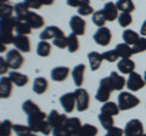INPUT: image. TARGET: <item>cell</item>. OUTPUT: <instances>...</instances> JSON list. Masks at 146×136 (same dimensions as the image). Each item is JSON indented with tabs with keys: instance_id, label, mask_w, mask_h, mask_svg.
<instances>
[{
	"instance_id": "cell-21",
	"label": "cell",
	"mask_w": 146,
	"mask_h": 136,
	"mask_svg": "<svg viewBox=\"0 0 146 136\" xmlns=\"http://www.w3.org/2000/svg\"><path fill=\"white\" fill-rule=\"evenodd\" d=\"M67 119H68V117L66 114H60L56 110H54L48 114V119L46 120L49 121L50 125H51L52 129H54V128H56V126L63 124Z\"/></svg>"
},
{
	"instance_id": "cell-37",
	"label": "cell",
	"mask_w": 146,
	"mask_h": 136,
	"mask_svg": "<svg viewBox=\"0 0 146 136\" xmlns=\"http://www.w3.org/2000/svg\"><path fill=\"white\" fill-rule=\"evenodd\" d=\"M13 131V124L11 120L5 119L0 123V136H11Z\"/></svg>"
},
{
	"instance_id": "cell-25",
	"label": "cell",
	"mask_w": 146,
	"mask_h": 136,
	"mask_svg": "<svg viewBox=\"0 0 146 136\" xmlns=\"http://www.w3.org/2000/svg\"><path fill=\"white\" fill-rule=\"evenodd\" d=\"M119 106H118V103H115L112 101H107L105 102L102 107H101V112L100 113H104V114H108V116H118L119 114Z\"/></svg>"
},
{
	"instance_id": "cell-7",
	"label": "cell",
	"mask_w": 146,
	"mask_h": 136,
	"mask_svg": "<svg viewBox=\"0 0 146 136\" xmlns=\"http://www.w3.org/2000/svg\"><path fill=\"white\" fill-rule=\"evenodd\" d=\"M144 124L139 119H131L124 126V136H143Z\"/></svg>"
},
{
	"instance_id": "cell-3",
	"label": "cell",
	"mask_w": 146,
	"mask_h": 136,
	"mask_svg": "<svg viewBox=\"0 0 146 136\" xmlns=\"http://www.w3.org/2000/svg\"><path fill=\"white\" fill-rule=\"evenodd\" d=\"M140 103V100L129 91H122L118 95V106L121 111H128L131 108L138 107Z\"/></svg>"
},
{
	"instance_id": "cell-48",
	"label": "cell",
	"mask_w": 146,
	"mask_h": 136,
	"mask_svg": "<svg viewBox=\"0 0 146 136\" xmlns=\"http://www.w3.org/2000/svg\"><path fill=\"white\" fill-rule=\"evenodd\" d=\"M106 136H124V129L117 128V126H113L112 129L107 130Z\"/></svg>"
},
{
	"instance_id": "cell-12",
	"label": "cell",
	"mask_w": 146,
	"mask_h": 136,
	"mask_svg": "<svg viewBox=\"0 0 146 136\" xmlns=\"http://www.w3.org/2000/svg\"><path fill=\"white\" fill-rule=\"evenodd\" d=\"M60 103L66 113H72L77 108L74 92H66L60 97Z\"/></svg>"
},
{
	"instance_id": "cell-15",
	"label": "cell",
	"mask_w": 146,
	"mask_h": 136,
	"mask_svg": "<svg viewBox=\"0 0 146 136\" xmlns=\"http://www.w3.org/2000/svg\"><path fill=\"white\" fill-rule=\"evenodd\" d=\"M23 21H26L27 23L31 26L32 29H40V28H43L45 24V20L43 17L40 16L39 13L33 12V11H31L28 13V16H27Z\"/></svg>"
},
{
	"instance_id": "cell-22",
	"label": "cell",
	"mask_w": 146,
	"mask_h": 136,
	"mask_svg": "<svg viewBox=\"0 0 146 136\" xmlns=\"http://www.w3.org/2000/svg\"><path fill=\"white\" fill-rule=\"evenodd\" d=\"M9 78H10L12 83L18 88H22V86H25V85L28 84V77L23 73H21V72H17V71L10 72Z\"/></svg>"
},
{
	"instance_id": "cell-34",
	"label": "cell",
	"mask_w": 146,
	"mask_h": 136,
	"mask_svg": "<svg viewBox=\"0 0 146 136\" xmlns=\"http://www.w3.org/2000/svg\"><path fill=\"white\" fill-rule=\"evenodd\" d=\"M99 133L98 128L93 124H83L77 136H96Z\"/></svg>"
},
{
	"instance_id": "cell-46",
	"label": "cell",
	"mask_w": 146,
	"mask_h": 136,
	"mask_svg": "<svg viewBox=\"0 0 146 136\" xmlns=\"http://www.w3.org/2000/svg\"><path fill=\"white\" fill-rule=\"evenodd\" d=\"M23 3L26 4L29 10H39V9L43 6L40 0H25Z\"/></svg>"
},
{
	"instance_id": "cell-52",
	"label": "cell",
	"mask_w": 146,
	"mask_h": 136,
	"mask_svg": "<svg viewBox=\"0 0 146 136\" xmlns=\"http://www.w3.org/2000/svg\"><path fill=\"white\" fill-rule=\"evenodd\" d=\"M9 0H0V4H6Z\"/></svg>"
},
{
	"instance_id": "cell-27",
	"label": "cell",
	"mask_w": 146,
	"mask_h": 136,
	"mask_svg": "<svg viewBox=\"0 0 146 136\" xmlns=\"http://www.w3.org/2000/svg\"><path fill=\"white\" fill-rule=\"evenodd\" d=\"M140 38H141L140 34L136 33V32H134V30H131V29H125L122 34L123 42H124L125 44H128V45H130V46H133Z\"/></svg>"
},
{
	"instance_id": "cell-53",
	"label": "cell",
	"mask_w": 146,
	"mask_h": 136,
	"mask_svg": "<svg viewBox=\"0 0 146 136\" xmlns=\"http://www.w3.org/2000/svg\"><path fill=\"white\" fill-rule=\"evenodd\" d=\"M144 79H145V83H146V71H145V74H144Z\"/></svg>"
},
{
	"instance_id": "cell-14",
	"label": "cell",
	"mask_w": 146,
	"mask_h": 136,
	"mask_svg": "<svg viewBox=\"0 0 146 136\" xmlns=\"http://www.w3.org/2000/svg\"><path fill=\"white\" fill-rule=\"evenodd\" d=\"M70 68L68 67H65V66H57L51 69L50 72V77H51V79L54 81H57V83H60V81H65L67 79L68 74H70Z\"/></svg>"
},
{
	"instance_id": "cell-45",
	"label": "cell",
	"mask_w": 146,
	"mask_h": 136,
	"mask_svg": "<svg viewBox=\"0 0 146 136\" xmlns=\"http://www.w3.org/2000/svg\"><path fill=\"white\" fill-rule=\"evenodd\" d=\"M95 11H94V9L93 6L90 5V4H88V5H84V6H82L78 9V15L79 16H90V15H94Z\"/></svg>"
},
{
	"instance_id": "cell-30",
	"label": "cell",
	"mask_w": 146,
	"mask_h": 136,
	"mask_svg": "<svg viewBox=\"0 0 146 136\" xmlns=\"http://www.w3.org/2000/svg\"><path fill=\"white\" fill-rule=\"evenodd\" d=\"M15 32L17 35H28L32 33V28L31 26L23 20H18L16 21V27H15Z\"/></svg>"
},
{
	"instance_id": "cell-38",
	"label": "cell",
	"mask_w": 146,
	"mask_h": 136,
	"mask_svg": "<svg viewBox=\"0 0 146 136\" xmlns=\"http://www.w3.org/2000/svg\"><path fill=\"white\" fill-rule=\"evenodd\" d=\"M13 133L16 136H29L33 134V131L28 125H22V124H13Z\"/></svg>"
},
{
	"instance_id": "cell-9",
	"label": "cell",
	"mask_w": 146,
	"mask_h": 136,
	"mask_svg": "<svg viewBox=\"0 0 146 136\" xmlns=\"http://www.w3.org/2000/svg\"><path fill=\"white\" fill-rule=\"evenodd\" d=\"M93 38L95 40V43L98 45H100V46H107L112 40L111 29L107 28V27H101V28H99L96 32H95Z\"/></svg>"
},
{
	"instance_id": "cell-43",
	"label": "cell",
	"mask_w": 146,
	"mask_h": 136,
	"mask_svg": "<svg viewBox=\"0 0 146 136\" xmlns=\"http://www.w3.org/2000/svg\"><path fill=\"white\" fill-rule=\"evenodd\" d=\"M102 57H104V60H106L107 62H116L118 58H119L116 50H108V51H105L102 53Z\"/></svg>"
},
{
	"instance_id": "cell-56",
	"label": "cell",
	"mask_w": 146,
	"mask_h": 136,
	"mask_svg": "<svg viewBox=\"0 0 146 136\" xmlns=\"http://www.w3.org/2000/svg\"><path fill=\"white\" fill-rule=\"evenodd\" d=\"M105 136H106V135H105Z\"/></svg>"
},
{
	"instance_id": "cell-26",
	"label": "cell",
	"mask_w": 146,
	"mask_h": 136,
	"mask_svg": "<svg viewBox=\"0 0 146 136\" xmlns=\"http://www.w3.org/2000/svg\"><path fill=\"white\" fill-rule=\"evenodd\" d=\"M115 50L117 51V53H118V56H119V58H130L131 56L134 55L133 48H131L130 45L125 44V43L118 44L117 46L115 48Z\"/></svg>"
},
{
	"instance_id": "cell-29",
	"label": "cell",
	"mask_w": 146,
	"mask_h": 136,
	"mask_svg": "<svg viewBox=\"0 0 146 136\" xmlns=\"http://www.w3.org/2000/svg\"><path fill=\"white\" fill-rule=\"evenodd\" d=\"M67 126H68V130H70V134L71 136H77L79 133V130L82 128V123H80V119L79 118H68V121H67Z\"/></svg>"
},
{
	"instance_id": "cell-40",
	"label": "cell",
	"mask_w": 146,
	"mask_h": 136,
	"mask_svg": "<svg viewBox=\"0 0 146 136\" xmlns=\"http://www.w3.org/2000/svg\"><path fill=\"white\" fill-rule=\"evenodd\" d=\"M15 12V7L10 5L9 3L6 4H0V17L1 18H9L12 17V13Z\"/></svg>"
},
{
	"instance_id": "cell-50",
	"label": "cell",
	"mask_w": 146,
	"mask_h": 136,
	"mask_svg": "<svg viewBox=\"0 0 146 136\" xmlns=\"http://www.w3.org/2000/svg\"><path fill=\"white\" fill-rule=\"evenodd\" d=\"M140 34L146 38V20L143 22V24H141V27H140Z\"/></svg>"
},
{
	"instance_id": "cell-8",
	"label": "cell",
	"mask_w": 146,
	"mask_h": 136,
	"mask_svg": "<svg viewBox=\"0 0 146 136\" xmlns=\"http://www.w3.org/2000/svg\"><path fill=\"white\" fill-rule=\"evenodd\" d=\"M146 85L145 83V79L144 77H141L139 73L136 72H133L128 75V79H127V88L130 90L131 92H135V91H139Z\"/></svg>"
},
{
	"instance_id": "cell-42",
	"label": "cell",
	"mask_w": 146,
	"mask_h": 136,
	"mask_svg": "<svg viewBox=\"0 0 146 136\" xmlns=\"http://www.w3.org/2000/svg\"><path fill=\"white\" fill-rule=\"evenodd\" d=\"M131 48H133L134 55H135V53L145 52V51H146V38H145V37H141Z\"/></svg>"
},
{
	"instance_id": "cell-35",
	"label": "cell",
	"mask_w": 146,
	"mask_h": 136,
	"mask_svg": "<svg viewBox=\"0 0 146 136\" xmlns=\"http://www.w3.org/2000/svg\"><path fill=\"white\" fill-rule=\"evenodd\" d=\"M99 121H100V124L102 125V128L106 129V130H110L115 126V119H113L112 116H108V114L100 113L99 114Z\"/></svg>"
},
{
	"instance_id": "cell-18",
	"label": "cell",
	"mask_w": 146,
	"mask_h": 136,
	"mask_svg": "<svg viewBox=\"0 0 146 136\" xmlns=\"http://www.w3.org/2000/svg\"><path fill=\"white\" fill-rule=\"evenodd\" d=\"M12 85L13 83L9 77H1L0 78V97L9 98L12 94Z\"/></svg>"
},
{
	"instance_id": "cell-23",
	"label": "cell",
	"mask_w": 146,
	"mask_h": 136,
	"mask_svg": "<svg viewBox=\"0 0 146 136\" xmlns=\"http://www.w3.org/2000/svg\"><path fill=\"white\" fill-rule=\"evenodd\" d=\"M88 60H89V66L91 68V71H98L100 66L102 65L104 57H102V53H100L98 51H91L88 53Z\"/></svg>"
},
{
	"instance_id": "cell-44",
	"label": "cell",
	"mask_w": 146,
	"mask_h": 136,
	"mask_svg": "<svg viewBox=\"0 0 146 136\" xmlns=\"http://www.w3.org/2000/svg\"><path fill=\"white\" fill-rule=\"evenodd\" d=\"M52 44H54V46H56L58 49H65L68 45V38L66 37V35L60 37V38H56V39L52 40Z\"/></svg>"
},
{
	"instance_id": "cell-24",
	"label": "cell",
	"mask_w": 146,
	"mask_h": 136,
	"mask_svg": "<svg viewBox=\"0 0 146 136\" xmlns=\"http://www.w3.org/2000/svg\"><path fill=\"white\" fill-rule=\"evenodd\" d=\"M48 88H49V83H48V80L45 78H43V77H38V78L34 79L33 91L36 95H43L44 92H46Z\"/></svg>"
},
{
	"instance_id": "cell-16",
	"label": "cell",
	"mask_w": 146,
	"mask_h": 136,
	"mask_svg": "<svg viewBox=\"0 0 146 136\" xmlns=\"http://www.w3.org/2000/svg\"><path fill=\"white\" fill-rule=\"evenodd\" d=\"M13 46L21 52L31 51V40L27 35H16L13 39Z\"/></svg>"
},
{
	"instance_id": "cell-4",
	"label": "cell",
	"mask_w": 146,
	"mask_h": 136,
	"mask_svg": "<svg viewBox=\"0 0 146 136\" xmlns=\"http://www.w3.org/2000/svg\"><path fill=\"white\" fill-rule=\"evenodd\" d=\"M5 60L7 62L9 67H10L11 69H13V71L20 69V68L23 66V63H25L23 55H22V52L18 51L17 49L9 50L6 56H5Z\"/></svg>"
},
{
	"instance_id": "cell-11",
	"label": "cell",
	"mask_w": 146,
	"mask_h": 136,
	"mask_svg": "<svg viewBox=\"0 0 146 136\" xmlns=\"http://www.w3.org/2000/svg\"><path fill=\"white\" fill-rule=\"evenodd\" d=\"M65 33L61 28H58L56 26H48L45 27L44 30H42V33L39 34V38L40 40H50V39H56V38H60L63 37Z\"/></svg>"
},
{
	"instance_id": "cell-32",
	"label": "cell",
	"mask_w": 146,
	"mask_h": 136,
	"mask_svg": "<svg viewBox=\"0 0 146 136\" xmlns=\"http://www.w3.org/2000/svg\"><path fill=\"white\" fill-rule=\"evenodd\" d=\"M117 9L121 12H133L135 10V5L133 0H117Z\"/></svg>"
},
{
	"instance_id": "cell-17",
	"label": "cell",
	"mask_w": 146,
	"mask_h": 136,
	"mask_svg": "<svg viewBox=\"0 0 146 136\" xmlns=\"http://www.w3.org/2000/svg\"><path fill=\"white\" fill-rule=\"evenodd\" d=\"M102 11L105 13V17L108 22H113L115 20H118V16H119V10L117 9V5L112 1H108L105 4V6L102 9Z\"/></svg>"
},
{
	"instance_id": "cell-31",
	"label": "cell",
	"mask_w": 146,
	"mask_h": 136,
	"mask_svg": "<svg viewBox=\"0 0 146 136\" xmlns=\"http://www.w3.org/2000/svg\"><path fill=\"white\" fill-rule=\"evenodd\" d=\"M22 110H23V112H25L28 117L40 112L39 106L36 105V103H34L33 101H32V100H26V101L22 103Z\"/></svg>"
},
{
	"instance_id": "cell-47",
	"label": "cell",
	"mask_w": 146,
	"mask_h": 136,
	"mask_svg": "<svg viewBox=\"0 0 146 136\" xmlns=\"http://www.w3.org/2000/svg\"><path fill=\"white\" fill-rule=\"evenodd\" d=\"M67 1V5L71 6V7H82L84 5H88L90 4V0H66Z\"/></svg>"
},
{
	"instance_id": "cell-28",
	"label": "cell",
	"mask_w": 146,
	"mask_h": 136,
	"mask_svg": "<svg viewBox=\"0 0 146 136\" xmlns=\"http://www.w3.org/2000/svg\"><path fill=\"white\" fill-rule=\"evenodd\" d=\"M51 53V44L46 40H40L36 45V55L40 57H48Z\"/></svg>"
},
{
	"instance_id": "cell-54",
	"label": "cell",
	"mask_w": 146,
	"mask_h": 136,
	"mask_svg": "<svg viewBox=\"0 0 146 136\" xmlns=\"http://www.w3.org/2000/svg\"><path fill=\"white\" fill-rule=\"evenodd\" d=\"M29 136H36V135H35V134H34V133H33V134H31V135H29Z\"/></svg>"
},
{
	"instance_id": "cell-2",
	"label": "cell",
	"mask_w": 146,
	"mask_h": 136,
	"mask_svg": "<svg viewBox=\"0 0 146 136\" xmlns=\"http://www.w3.org/2000/svg\"><path fill=\"white\" fill-rule=\"evenodd\" d=\"M112 91H113V88H112L111 80H110V77H105V78L100 80L99 89H98L96 94H95V98H96V101L105 103L111 97Z\"/></svg>"
},
{
	"instance_id": "cell-49",
	"label": "cell",
	"mask_w": 146,
	"mask_h": 136,
	"mask_svg": "<svg viewBox=\"0 0 146 136\" xmlns=\"http://www.w3.org/2000/svg\"><path fill=\"white\" fill-rule=\"evenodd\" d=\"M9 68H10V67H9L6 60L4 57H0V73H1L3 77H4V74H5V73H7Z\"/></svg>"
},
{
	"instance_id": "cell-51",
	"label": "cell",
	"mask_w": 146,
	"mask_h": 136,
	"mask_svg": "<svg viewBox=\"0 0 146 136\" xmlns=\"http://www.w3.org/2000/svg\"><path fill=\"white\" fill-rule=\"evenodd\" d=\"M40 1H42V4H43V5L50 6V5H52V4H54V1H55V0H40Z\"/></svg>"
},
{
	"instance_id": "cell-36",
	"label": "cell",
	"mask_w": 146,
	"mask_h": 136,
	"mask_svg": "<svg viewBox=\"0 0 146 136\" xmlns=\"http://www.w3.org/2000/svg\"><path fill=\"white\" fill-rule=\"evenodd\" d=\"M67 38H68V45H67L68 51H70L71 53L77 52L79 50V46H80V45H79V40H78V35L71 33Z\"/></svg>"
},
{
	"instance_id": "cell-33",
	"label": "cell",
	"mask_w": 146,
	"mask_h": 136,
	"mask_svg": "<svg viewBox=\"0 0 146 136\" xmlns=\"http://www.w3.org/2000/svg\"><path fill=\"white\" fill-rule=\"evenodd\" d=\"M29 12V9L27 7L25 3H18L15 5V17L18 20H25Z\"/></svg>"
},
{
	"instance_id": "cell-1",
	"label": "cell",
	"mask_w": 146,
	"mask_h": 136,
	"mask_svg": "<svg viewBox=\"0 0 146 136\" xmlns=\"http://www.w3.org/2000/svg\"><path fill=\"white\" fill-rule=\"evenodd\" d=\"M16 17H9V18H1L0 21V44L7 45L13 44V30L16 27Z\"/></svg>"
},
{
	"instance_id": "cell-6",
	"label": "cell",
	"mask_w": 146,
	"mask_h": 136,
	"mask_svg": "<svg viewBox=\"0 0 146 136\" xmlns=\"http://www.w3.org/2000/svg\"><path fill=\"white\" fill-rule=\"evenodd\" d=\"M48 119V114L46 113H44L40 111L39 113H35L33 116H29L28 117V126L32 129L33 133H40V130H42V126L43 124Z\"/></svg>"
},
{
	"instance_id": "cell-20",
	"label": "cell",
	"mask_w": 146,
	"mask_h": 136,
	"mask_svg": "<svg viewBox=\"0 0 146 136\" xmlns=\"http://www.w3.org/2000/svg\"><path fill=\"white\" fill-rule=\"evenodd\" d=\"M117 69L121 72L122 74H128L135 72V63L130 58H122L117 63Z\"/></svg>"
},
{
	"instance_id": "cell-39",
	"label": "cell",
	"mask_w": 146,
	"mask_h": 136,
	"mask_svg": "<svg viewBox=\"0 0 146 136\" xmlns=\"http://www.w3.org/2000/svg\"><path fill=\"white\" fill-rule=\"evenodd\" d=\"M107 22L106 17H105V13L102 10H99V11H95V13L93 15V23L101 28V27H105V23Z\"/></svg>"
},
{
	"instance_id": "cell-5",
	"label": "cell",
	"mask_w": 146,
	"mask_h": 136,
	"mask_svg": "<svg viewBox=\"0 0 146 136\" xmlns=\"http://www.w3.org/2000/svg\"><path fill=\"white\" fill-rule=\"evenodd\" d=\"M76 102H77V111L78 112H85L89 108L90 105V96L89 92L85 89H77L74 91Z\"/></svg>"
},
{
	"instance_id": "cell-55",
	"label": "cell",
	"mask_w": 146,
	"mask_h": 136,
	"mask_svg": "<svg viewBox=\"0 0 146 136\" xmlns=\"http://www.w3.org/2000/svg\"><path fill=\"white\" fill-rule=\"evenodd\" d=\"M143 136H146V134H144V135H143Z\"/></svg>"
},
{
	"instance_id": "cell-10",
	"label": "cell",
	"mask_w": 146,
	"mask_h": 136,
	"mask_svg": "<svg viewBox=\"0 0 146 136\" xmlns=\"http://www.w3.org/2000/svg\"><path fill=\"white\" fill-rule=\"evenodd\" d=\"M70 27L73 34L76 35H84L85 33V28H86V22L82 18V16L76 15L72 16L70 20Z\"/></svg>"
},
{
	"instance_id": "cell-13",
	"label": "cell",
	"mask_w": 146,
	"mask_h": 136,
	"mask_svg": "<svg viewBox=\"0 0 146 136\" xmlns=\"http://www.w3.org/2000/svg\"><path fill=\"white\" fill-rule=\"evenodd\" d=\"M73 83L77 88H80L84 83V75H85V65L84 63H79L77 65L71 72Z\"/></svg>"
},
{
	"instance_id": "cell-19",
	"label": "cell",
	"mask_w": 146,
	"mask_h": 136,
	"mask_svg": "<svg viewBox=\"0 0 146 136\" xmlns=\"http://www.w3.org/2000/svg\"><path fill=\"white\" fill-rule=\"evenodd\" d=\"M110 80H111L113 90H116V91H122V89H124V86H127V79L119 73H117V72H111Z\"/></svg>"
},
{
	"instance_id": "cell-41",
	"label": "cell",
	"mask_w": 146,
	"mask_h": 136,
	"mask_svg": "<svg viewBox=\"0 0 146 136\" xmlns=\"http://www.w3.org/2000/svg\"><path fill=\"white\" fill-rule=\"evenodd\" d=\"M133 22V17H131L130 12H121L119 16H118V23H119L121 27L123 28H127L128 26L131 24Z\"/></svg>"
}]
</instances>
